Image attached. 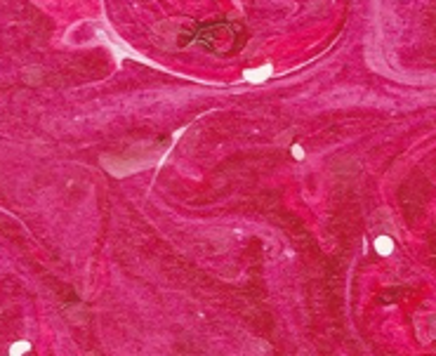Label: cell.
<instances>
[{
  "label": "cell",
  "mask_w": 436,
  "mask_h": 356,
  "mask_svg": "<svg viewBox=\"0 0 436 356\" xmlns=\"http://www.w3.org/2000/svg\"><path fill=\"white\" fill-rule=\"evenodd\" d=\"M271 64H264V66H259V69H252V71H245L243 73V78L250 80V83H262L264 78H269L271 76Z\"/></svg>",
  "instance_id": "cell-1"
},
{
  "label": "cell",
  "mask_w": 436,
  "mask_h": 356,
  "mask_svg": "<svg viewBox=\"0 0 436 356\" xmlns=\"http://www.w3.org/2000/svg\"><path fill=\"white\" fill-rule=\"evenodd\" d=\"M375 250L380 252V255H392V250H394V243L389 236H380V238L375 240Z\"/></svg>",
  "instance_id": "cell-2"
},
{
  "label": "cell",
  "mask_w": 436,
  "mask_h": 356,
  "mask_svg": "<svg viewBox=\"0 0 436 356\" xmlns=\"http://www.w3.org/2000/svg\"><path fill=\"white\" fill-rule=\"evenodd\" d=\"M31 349V345L28 342H17V345H12V349H9V354H24V352H28Z\"/></svg>",
  "instance_id": "cell-3"
},
{
  "label": "cell",
  "mask_w": 436,
  "mask_h": 356,
  "mask_svg": "<svg viewBox=\"0 0 436 356\" xmlns=\"http://www.w3.org/2000/svg\"><path fill=\"white\" fill-rule=\"evenodd\" d=\"M293 156H295V158H297V160H302V158H304L302 146H297V144H295V146H293Z\"/></svg>",
  "instance_id": "cell-4"
}]
</instances>
